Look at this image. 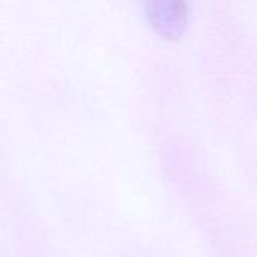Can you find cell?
<instances>
[{
	"mask_svg": "<svg viewBox=\"0 0 257 257\" xmlns=\"http://www.w3.org/2000/svg\"><path fill=\"white\" fill-rule=\"evenodd\" d=\"M151 26L164 38H179L188 23V5L173 0H152L145 5Z\"/></svg>",
	"mask_w": 257,
	"mask_h": 257,
	"instance_id": "obj_1",
	"label": "cell"
}]
</instances>
